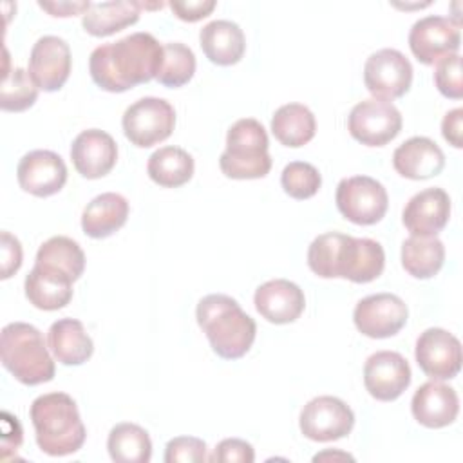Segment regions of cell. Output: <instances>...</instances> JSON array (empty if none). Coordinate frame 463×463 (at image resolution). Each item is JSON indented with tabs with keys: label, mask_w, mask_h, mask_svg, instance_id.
Instances as JSON below:
<instances>
[{
	"label": "cell",
	"mask_w": 463,
	"mask_h": 463,
	"mask_svg": "<svg viewBox=\"0 0 463 463\" xmlns=\"http://www.w3.org/2000/svg\"><path fill=\"white\" fill-rule=\"evenodd\" d=\"M141 2L116 0L90 4L81 18L83 29L92 36H110L139 20Z\"/></svg>",
	"instance_id": "4316f807"
},
{
	"label": "cell",
	"mask_w": 463,
	"mask_h": 463,
	"mask_svg": "<svg viewBox=\"0 0 463 463\" xmlns=\"http://www.w3.org/2000/svg\"><path fill=\"white\" fill-rule=\"evenodd\" d=\"M255 450L253 447L239 438H226L217 443L213 454L208 458V461H219V463H253Z\"/></svg>",
	"instance_id": "74e56055"
},
{
	"label": "cell",
	"mask_w": 463,
	"mask_h": 463,
	"mask_svg": "<svg viewBox=\"0 0 463 463\" xmlns=\"http://www.w3.org/2000/svg\"><path fill=\"white\" fill-rule=\"evenodd\" d=\"M414 356L430 380H450L461 369V344L441 327H429L418 336Z\"/></svg>",
	"instance_id": "5bb4252c"
},
{
	"label": "cell",
	"mask_w": 463,
	"mask_h": 463,
	"mask_svg": "<svg viewBox=\"0 0 463 463\" xmlns=\"http://www.w3.org/2000/svg\"><path fill=\"white\" fill-rule=\"evenodd\" d=\"M29 302L43 311L65 307L72 298V280L51 268L34 264L24 282Z\"/></svg>",
	"instance_id": "cb8c5ba5"
},
{
	"label": "cell",
	"mask_w": 463,
	"mask_h": 463,
	"mask_svg": "<svg viewBox=\"0 0 463 463\" xmlns=\"http://www.w3.org/2000/svg\"><path fill=\"white\" fill-rule=\"evenodd\" d=\"M22 266V244L9 232H2V279H9Z\"/></svg>",
	"instance_id": "ab89813d"
},
{
	"label": "cell",
	"mask_w": 463,
	"mask_h": 463,
	"mask_svg": "<svg viewBox=\"0 0 463 463\" xmlns=\"http://www.w3.org/2000/svg\"><path fill=\"white\" fill-rule=\"evenodd\" d=\"M195 72V54L181 42L163 45V63L156 80L165 87H183Z\"/></svg>",
	"instance_id": "d6a6232c"
},
{
	"label": "cell",
	"mask_w": 463,
	"mask_h": 463,
	"mask_svg": "<svg viewBox=\"0 0 463 463\" xmlns=\"http://www.w3.org/2000/svg\"><path fill=\"white\" fill-rule=\"evenodd\" d=\"M461 121H463V109L461 107L449 110L443 116V119H441V134L456 148L463 146V137H461L463 127H461Z\"/></svg>",
	"instance_id": "60d3db41"
},
{
	"label": "cell",
	"mask_w": 463,
	"mask_h": 463,
	"mask_svg": "<svg viewBox=\"0 0 463 463\" xmlns=\"http://www.w3.org/2000/svg\"><path fill=\"white\" fill-rule=\"evenodd\" d=\"M47 345L63 365H81L92 356L94 344L76 318H60L47 331Z\"/></svg>",
	"instance_id": "d4e9b609"
},
{
	"label": "cell",
	"mask_w": 463,
	"mask_h": 463,
	"mask_svg": "<svg viewBox=\"0 0 463 463\" xmlns=\"http://www.w3.org/2000/svg\"><path fill=\"white\" fill-rule=\"evenodd\" d=\"M459 43V24L447 16H423L416 20L409 31V47L423 65H436L443 56L456 54Z\"/></svg>",
	"instance_id": "8fae6325"
},
{
	"label": "cell",
	"mask_w": 463,
	"mask_h": 463,
	"mask_svg": "<svg viewBox=\"0 0 463 463\" xmlns=\"http://www.w3.org/2000/svg\"><path fill=\"white\" fill-rule=\"evenodd\" d=\"M394 170L407 179H429L445 166L443 150L425 136H414L403 141L392 154Z\"/></svg>",
	"instance_id": "7402d4cb"
},
{
	"label": "cell",
	"mask_w": 463,
	"mask_h": 463,
	"mask_svg": "<svg viewBox=\"0 0 463 463\" xmlns=\"http://www.w3.org/2000/svg\"><path fill=\"white\" fill-rule=\"evenodd\" d=\"M92 2H38L42 9L51 13L52 16H74L85 14Z\"/></svg>",
	"instance_id": "b9f144b4"
},
{
	"label": "cell",
	"mask_w": 463,
	"mask_h": 463,
	"mask_svg": "<svg viewBox=\"0 0 463 463\" xmlns=\"http://www.w3.org/2000/svg\"><path fill=\"white\" fill-rule=\"evenodd\" d=\"M307 266L322 279H347L365 284L382 275L385 253L378 241L327 232L309 244Z\"/></svg>",
	"instance_id": "7a4b0ae2"
},
{
	"label": "cell",
	"mask_w": 463,
	"mask_h": 463,
	"mask_svg": "<svg viewBox=\"0 0 463 463\" xmlns=\"http://www.w3.org/2000/svg\"><path fill=\"white\" fill-rule=\"evenodd\" d=\"M36 443L49 456L78 452L87 438L76 402L67 392H47L31 403L29 411Z\"/></svg>",
	"instance_id": "277c9868"
},
{
	"label": "cell",
	"mask_w": 463,
	"mask_h": 463,
	"mask_svg": "<svg viewBox=\"0 0 463 463\" xmlns=\"http://www.w3.org/2000/svg\"><path fill=\"white\" fill-rule=\"evenodd\" d=\"M168 7L184 22H197L215 9V0H172Z\"/></svg>",
	"instance_id": "f35d334b"
},
{
	"label": "cell",
	"mask_w": 463,
	"mask_h": 463,
	"mask_svg": "<svg viewBox=\"0 0 463 463\" xmlns=\"http://www.w3.org/2000/svg\"><path fill=\"white\" fill-rule=\"evenodd\" d=\"M354 414L336 396H317L300 412V430L313 441H335L351 432Z\"/></svg>",
	"instance_id": "7c38bea8"
},
{
	"label": "cell",
	"mask_w": 463,
	"mask_h": 463,
	"mask_svg": "<svg viewBox=\"0 0 463 463\" xmlns=\"http://www.w3.org/2000/svg\"><path fill=\"white\" fill-rule=\"evenodd\" d=\"M38 98V87L29 76V71L14 67L4 72L0 89V107L7 112H22L34 105Z\"/></svg>",
	"instance_id": "836d02e7"
},
{
	"label": "cell",
	"mask_w": 463,
	"mask_h": 463,
	"mask_svg": "<svg viewBox=\"0 0 463 463\" xmlns=\"http://www.w3.org/2000/svg\"><path fill=\"white\" fill-rule=\"evenodd\" d=\"M268 134L260 121L253 118L237 119L226 134V148L219 157V166L232 179H259L271 170L268 154Z\"/></svg>",
	"instance_id": "8992f818"
},
{
	"label": "cell",
	"mask_w": 463,
	"mask_h": 463,
	"mask_svg": "<svg viewBox=\"0 0 463 463\" xmlns=\"http://www.w3.org/2000/svg\"><path fill=\"white\" fill-rule=\"evenodd\" d=\"M71 47L60 36H42L31 49L29 76L38 89L60 90L71 74Z\"/></svg>",
	"instance_id": "9a60e30c"
},
{
	"label": "cell",
	"mask_w": 463,
	"mask_h": 463,
	"mask_svg": "<svg viewBox=\"0 0 463 463\" xmlns=\"http://www.w3.org/2000/svg\"><path fill=\"white\" fill-rule=\"evenodd\" d=\"M402 123V114L391 101L369 98L351 109L347 130L362 145L383 146L400 134Z\"/></svg>",
	"instance_id": "9c48e42d"
},
{
	"label": "cell",
	"mask_w": 463,
	"mask_h": 463,
	"mask_svg": "<svg viewBox=\"0 0 463 463\" xmlns=\"http://www.w3.org/2000/svg\"><path fill=\"white\" fill-rule=\"evenodd\" d=\"M271 132L286 146H302L315 137V114L302 103H286L275 110Z\"/></svg>",
	"instance_id": "f1b7e54d"
},
{
	"label": "cell",
	"mask_w": 463,
	"mask_h": 463,
	"mask_svg": "<svg viewBox=\"0 0 463 463\" xmlns=\"http://www.w3.org/2000/svg\"><path fill=\"white\" fill-rule=\"evenodd\" d=\"M445 260V246L436 235H411L402 244V266L414 279L434 277Z\"/></svg>",
	"instance_id": "83f0119b"
},
{
	"label": "cell",
	"mask_w": 463,
	"mask_h": 463,
	"mask_svg": "<svg viewBox=\"0 0 463 463\" xmlns=\"http://www.w3.org/2000/svg\"><path fill=\"white\" fill-rule=\"evenodd\" d=\"M163 63V45L145 31L98 45L89 58L94 83L109 92H125L154 80Z\"/></svg>",
	"instance_id": "6da1fadb"
},
{
	"label": "cell",
	"mask_w": 463,
	"mask_h": 463,
	"mask_svg": "<svg viewBox=\"0 0 463 463\" xmlns=\"http://www.w3.org/2000/svg\"><path fill=\"white\" fill-rule=\"evenodd\" d=\"M121 125L132 145L148 148L172 134L175 127V110L166 99L146 96L127 107Z\"/></svg>",
	"instance_id": "ba28073f"
},
{
	"label": "cell",
	"mask_w": 463,
	"mask_h": 463,
	"mask_svg": "<svg viewBox=\"0 0 463 463\" xmlns=\"http://www.w3.org/2000/svg\"><path fill=\"white\" fill-rule=\"evenodd\" d=\"M16 177L22 190L36 197L58 194L67 181V166L61 156L52 150H31L16 166Z\"/></svg>",
	"instance_id": "e0dca14e"
},
{
	"label": "cell",
	"mask_w": 463,
	"mask_h": 463,
	"mask_svg": "<svg viewBox=\"0 0 463 463\" xmlns=\"http://www.w3.org/2000/svg\"><path fill=\"white\" fill-rule=\"evenodd\" d=\"M407 304L394 293H376L358 300L353 311L356 329L369 338H389L407 324Z\"/></svg>",
	"instance_id": "4fadbf2b"
},
{
	"label": "cell",
	"mask_w": 463,
	"mask_h": 463,
	"mask_svg": "<svg viewBox=\"0 0 463 463\" xmlns=\"http://www.w3.org/2000/svg\"><path fill=\"white\" fill-rule=\"evenodd\" d=\"M434 83L438 90L445 98L459 99L463 96V81H461V56L449 54L436 61L434 69Z\"/></svg>",
	"instance_id": "d590c367"
},
{
	"label": "cell",
	"mask_w": 463,
	"mask_h": 463,
	"mask_svg": "<svg viewBox=\"0 0 463 463\" xmlns=\"http://www.w3.org/2000/svg\"><path fill=\"white\" fill-rule=\"evenodd\" d=\"M255 309L271 324L295 322L306 306L304 291L291 280L273 279L260 284L253 297Z\"/></svg>",
	"instance_id": "ffe728a7"
},
{
	"label": "cell",
	"mask_w": 463,
	"mask_h": 463,
	"mask_svg": "<svg viewBox=\"0 0 463 463\" xmlns=\"http://www.w3.org/2000/svg\"><path fill=\"white\" fill-rule=\"evenodd\" d=\"M148 177L165 188H177L194 175V157L181 146H161L146 163Z\"/></svg>",
	"instance_id": "f546056e"
},
{
	"label": "cell",
	"mask_w": 463,
	"mask_h": 463,
	"mask_svg": "<svg viewBox=\"0 0 463 463\" xmlns=\"http://www.w3.org/2000/svg\"><path fill=\"white\" fill-rule=\"evenodd\" d=\"M364 83L376 99L392 101L411 89L412 65L398 49H380L365 60Z\"/></svg>",
	"instance_id": "30bf717a"
},
{
	"label": "cell",
	"mask_w": 463,
	"mask_h": 463,
	"mask_svg": "<svg viewBox=\"0 0 463 463\" xmlns=\"http://www.w3.org/2000/svg\"><path fill=\"white\" fill-rule=\"evenodd\" d=\"M206 459V443L194 436L172 438L165 447V463H199Z\"/></svg>",
	"instance_id": "8d00e7d4"
},
{
	"label": "cell",
	"mask_w": 463,
	"mask_h": 463,
	"mask_svg": "<svg viewBox=\"0 0 463 463\" xmlns=\"http://www.w3.org/2000/svg\"><path fill=\"white\" fill-rule=\"evenodd\" d=\"M195 317L213 353L221 358L237 360L250 351L257 324L235 298L222 293L206 295L199 300Z\"/></svg>",
	"instance_id": "3957f363"
},
{
	"label": "cell",
	"mask_w": 463,
	"mask_h": 463,
	"mask_svg": "<svg viewBox=\"0 0 463 463\" xmlns=\"http://www.w3.org/2000/svg\"><path fill=\"white\" fill-rule=\"evenodd\" d=\"M412 416L418 423L429 429H441L450 425L459 412L458 392L441 383V380H430L418 387L411 402Z\"/></svg>",
	"instance_id": "44dd1931"
},
{
	"label": "cell",
	"mask_w": 463,
	"mask_h": 463,
	"mask_svg": "<svg viewBox=\"0 0 463 463\" xmlns=\"http://www.w3.org/2000/svg\"><path fill=\"white\" fill-rule=\"evenodd\" d=\"M2 365L24 385H40L54 378V362L43 335L33 324L11 322L0 335Z\"/></svg>",
	"instance_id": "5b68a950"
},
{
	"label": "cell",
	"mask_w": 463,
	"mask_h": 463,
	"mask_svg": "<svg viewBox=\"0 0 463 463\" xmlns=\"http://www.w3.org/2000/svg\"><path fill=\"white\" fill-rule=\"evenodd\" d=\"M450 197L443 188L414 194L403 208L402 221L411 235H438L449 222Z\"/></svg>",
	"instance_id": "d6986e66"
},
{
	"label": "cell",
	"mask_w": 463,
	"mask_h": 463,
	"mask_svg": "<svg viewBox=\"0 0 463 463\" xmlns=\"http://www.w3.org/2000/svg\"><path fill=\"white\" fill-rule=\"evenodd\" d=\"M107 449L116 463H146L152 458L148 432L136 423H118L110 429Z\"/></svg>",
	"instance_id": "4dcf8cb0"
},
{
	"label": "cell",
	"mask_w": 463,
	"mask_h": 463,
	"mask_svg": "<svg viewBox=\"0 0 463 463\" xmlns=\"http://www.w3.org/2000/svg\"><path fill=\"white\" fill-rule=\"evenodd\" d=\"M204 56L215 65L237 63L246 49V38L239 24L232 20H212L199 31Z\"/></svg>",
	"instance_id": "603a6c76"
},
{
	"label": "cell",
	"mask_w": 463,
	"mask_h": 463,
	"mask_svg": "<svg viewBox=\"0 0 463 463\" xmlns=\"http://www.w3.org/2000/svg\"><path fill=\"white\" fill-rule=\"evenodd\" d=\"M335 201L347 221L362 226L382 221L389 206L385 186L369 175L344 177L336 186Z\"/></svg>",
	"instance_id": "52a82bcc"
},
{
	"label": "cell",
	"mask_w": 463,
	"mask_h": 463,
	"mask_svg": "<svg viewBox=\"0 0 463 463\" xmlns=\"http://www.w3.org/2000/svg\"><path fill=\"white\" fill-rule=\"evenodd\" d=\"M71 159L78 174L87 179L107 175L118 161V145L110 134L99 128L80 132L71 145Z\"/></svg>",
	"instance_id": "ac0fdd59"
},
{
	"label": "cell",
	"mask_w": 463,
	"mask_h": 463,
	"mask_svg": "<svg viewBox=\"0 0 463 463\" xmlns=\"http://www.w3.org/2000/svg\"><path fill=\"white\" fill-rule=\"evenodd\" d=\"M411 365L396 351L373 353L364 365V385L380 402H392L411 383Z\"/></svg>",
	"instance_id": "2e32d148"
},
{
	"label": "cell",
	"mask_w": 463,
	"mask_h": 463,
	"mask_svg": "<svg viewBox=\"0 0 463 463\" xmlns=\"http://www.w3.org/2000/svg\"><path fill=\"white\" fill-rule=\"evenodd\" d=\"M34 264L56 269L74 282L85 269V253L76 241L65 235H54L38 248Z\"/></svg>",
	"instance_id": "1f68e13d"
},
{
	"label": "cell",
	"mask_w": 463,
	"mask_h": 463,
	"mask_svg": "<svg viewBox=\"0 0 463 463\" xmlns=\"http://www.w3.org/2000/svg\"><path fill=\"white\" fill-rule=\"evenodd\" d=\"M280 184L284 192L293 199H309L313 197L320 184V172L306 161H291L284 166L280 174Z\"/></svg>",
	"instance_id": "e575fe53"
},
{
	"label": "cell",
	"mask_w": 463,
	"mask_h": 463,
	"mask_svg": "<svg viewBox=\"0 0 463 463\" xmlns=\"http://www.w3.org/2000/svg\"><path fill=\"white\" fill-rule=\"evenodd\" d=\"M128 217V201L116 192L96 195L81 213V228L92 239H105L118 232Z\"/></svg>",
	"instance_id": "484cf974"
},
{
	"label": "cell",
	"mask_w": 463,
	"mask_h": 463,
	"mask_svg": "<svg viewBox=\"0 0 463 463\" xmlns=\"http://www.w3.org/2000/svg\"><path fill=\"white\" fill-rule=\"evenodd\" d=\"M326 458H344V459H353V456H349V454H344V452H322V454H317L315 458H313V461H318V459H326Z\"/></svg>",
	"instance_id": "7bdbcfd3"
}]
</instances>
